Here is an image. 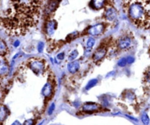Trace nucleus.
<instances>
[{
	"instance_id": "nucleus-8",
	"label": "nucleus",
	"mask_w": 150,
	"mask_h": 125,
	"mask_svg": "<svg viewBox=\"0 0 150 125\" xmlns=\"http://www.w3.org/2000/svg\"><path fill=\"white\" fill-rule=\"evenodd\" d=\"M102 108L101 105L96 102H86L82 106V110L86 113H91V112L97 111Z\"/></svg>"
},
{
	"instance_id": "nucleus-11",
	"label": "nucleus",
	"mask_w": 150,
	"mask_h": 125,
	"mask_svg": "<svg viewBox=\"0 0 150 125\" xmlns=\"http://www.w3.org/2000/svg\"><path fill=\"white\" fill-rule=\"evenodd\" d=\"M80 63H79V61H77V60L71 61L67 65L68 71H69L71 74H75L76 72H77L78 70L80 69Z\"/></svg>"
},
{
	"instance_id": "nucleus-25",
	"label": "nucleus",
	"mask_w": 150,
	"mask_h": 125,
	"mask_svg": "<svg viewBox=\"0 0 150 125\" xmlns=\"http://www.w3.org/2000/svg\"><path fill=\"white\" fill-rule=\"evenodd\" d=\"M127 64H132V63H134V61H135V59H134V57H127Z\"/></svg>"
},
{
	"instance_id": "nucleus-6",
	"label": "nucleus",
	"mask_w": 150,
	"mask_h": 125,
	"mask_svg": "<svg viewBox=\"0 0 150 125\" xmlns=\"http://www.w3.org/2000/svg\"><path fill=\"white\" fill-rule=\"evenodd\" d=\"M118 16L117 11L112 5H108L106 7L105 11V18L108 21H113L116 19Z\"/></svg>"
},
{
	"instance_id": "nucleus-16",
	"label": "nucleus",
	"mask_w": 150,
	"mask_h": 125,
	"mask_svg": "<svg viewBox=\"0 0 150 125\" xmlns=\"http://www.w3.org/2000/svg\"><path fill=\"white\" fill-rule=\"evenodd\" d=\"M78 54L79 52L77 49L73 50V51L69 54V57H68V58H69V60H70V61H74V60H75V59L78 57Z\"/></svg>"
},
{
	"instance_id": "nucleus-27",
	"label": "nucleus",
	"mask_w": 150,
	"mask_h": 125,
	"mask_svg": "<svg viewBox=\"0 0 150 125\" xmlns=\"http://www.w3.org/2000/svg\"><path fill=\"white\" fill-rule=\"evenodd\" d=\"M19 44H20L19 41H16L15 44H14V45H15V47H18V46L19 45Z\"/></svg>"
},
{
	"instance_id": "nucleus-22",
	"label": "nucleus",
	"mask_w": 150,
	"mask_h": 125,
	"mask_svg": "<svg viewBox=\"0 0 150 125\" xmlns=\"http://www.w3.org/2000/svg\"><path fill=\"white\" fill-rule=\"evenodd\" d=\"M44 44L43 42H40L38 44V51L39 52H42L43 50H44Z\"/></svg>"
},
{
	"instance_id": "nucleus-23",
	"label": "nucleus",
	"mask_w": 150,
	"mask_h": 125,
	"mask_svg": "<svg viewBox=\"0 0 150 125\" xmlns=\"http://www.w3.org/2000/svg\"><path fill=\"white\" fill-rule=\"evenodd\" d=\"M145 79L146 80V82L150 83V69H149L148 71H147V72L146 73Z\"/></svg>"
},
{
	"instance_id": "nucleus-17",
	"label": "nucleus",
	"mask_w": 150,
	"mask_h": 125,
	"mask_svg": "<svg viewBox=\"0 0 150 125\" xmlns=\"http://www.w3.org/2000/svg\"><path fill=\"white\" fill-rule=\"evenodd\" d=\"M97 83H98V80H96V79H93V80H90V81L88 82V83L87 85H86V90H90L91 88L94 87Z\"/></svg>"
},
{
	"instance_id": "nucleus-5",
	"label": "nucleus",
	"mask_w": 150,
	"mask_h": 125,
	"mask_svg": "<svg viewBox=\"0 0 150 125\" xmlns=\"http://www.w3.org/2000/svg\"><path fill=\"white\" fill-rule=\"evenodd\" d=\"M105 28V24L103 23H99L89 27L87 30V32L92 36H99L104 33Z\"/></svg>"
},
{
	"instance_id": "nucleus-7",
	"label": "nucleus",
	"mask_w": 150,
	"mask_h": 125,
	"mask_svg": "<svg viewBox=\"0 0 150 125\" xmlns=\"http://www.w3.org/2000/svg\"><path fill=\"white\" fill-rule=\"evenodd\" d=\"M9 65L5 58H0V81L3 80L9 72Z\"/></svg>"
},
{
	"instance_id": "nucleus-18",
	"label": "nucleus",
	"mask_w": 150,
	"mask_h": 125,
	"mask_svg": "<svg viewBox=\"0 0 150 125\" xmlns=\"http://www.w3.org/2000/svg\"><path fill=\"white\" fill-rule=\"evenodd\" d=\"M141 121H142L143 124H144V125H148L149 124V118L148 115L146 114V113H144V114L142 115V116H141Z\"/></svg>"
},
{
	"instance_id": "nucleus-10",
	"label": "nucleus",
	"mask_w": 150,
	"mask_h": 125,
	"mask_svg": "<svg viewBox=\"0 0 150 125\" xmlns=\"http://www.w3.org/2000/svg\"><path fill=\"white\" fill-rule=\"evenodd\" d=\"M57 28V23L55 20H50L46 24V32L47 35H52L54 34Z\"/></svg>"
},
{
	"instance_id": "nucleus-19",
	"label": "nucleus",
	"mask_w": 150,
	"mask_h": 125,
	"mask_svg": "<svg viewBox=\"0 0 150 125\" xmlns=\"http://www.w3.org/2000/svg\"><path fill=\"white\" fill-rule=\"evenodd\" d=\"M118 66L120 67H125V66L127 64V57H122L120 60L118 61L117 63Z\"/></svg>"
},
{
	"instance_id": "nucleus-3",
	"label": "nucleus",
	"mask_w": 150,
	"mask_h": 125,
	"mask_svg": "<svg viewBox=\"0 0 150 125\" xmlns=\"http://www.w3.org/2000/svg\"><path fill=\"white\" fill-rule=\"evenodd\" d=\"M132 46V38L128 34L121 36L117 41V47L120 50H127Z\"/></svg>"
},
{
	"instance_id": "nucleus-13",
	"label": "nucleus",
	"mask_w": 150,
	"mask_h": 125,
	"mask_svg": "<svg viewBox=\"0 0 150 125\" xmlns=\"http://www.w3.org/2000/svg\"><path fill=\"white\" fill-rule=\"evenodd\" d=\"M105 1H92L91 2V8L95 10H99L101 8H102L103 7H105Z\"/></svg>"
},
{
	"instance_id": "nucleus-4",
	"label": "nucleus",
	"mask_w": 150,
	"mask_h": 125,
	"mask_svg": "<svg viewBox=\"0 0 150 125\" xmlns=\"http://www.w3.org/2000/svg\"><path fill=\"white\" fill-rule=\"evenodd\" d=\"M107 52H108V48H107V47L103 45V44H102V45L99 47H98L96 49V51L93 52L92 59H93V60L95 63H98V62L101 61V60L105 57Z\"/></svg>"
},
{
	"instance_id": "nucleus-20",
	"label": "nucleus",
	"mask_w": 150,
	"mask_h": 125,
	"mask_svg": "<svg viewBox=\"0 0 150 125\" xmlns=\"http://www.w3.org/2000/svg\"><path fill=\"white\" fill-rule=\"evenodd\" d=\"M35 124V120L33 119H27L23 123L22 125H34Z\"/></svg>"
},
{
	"instance_id": "nucleus-1",
	"label": "nucleus",
	"mask_w": 150,
	"mask_h": 125,
	"mask_svg": "<svg viewBox=\"0 0 150 125\" xmlns=\"http://www.w3.org/2000/svg\"><path fill=\"white\" fill-rule=\"evenodd\" d=\"M42 1H0V27L11 36H21L38 23Z\"/></svg>"
},
{
	"instance_id": "nucleus-9",
	"label": "nucleus",
	"mask_w": 150,
	"mask_h": 125,
	"mask_svg": "<svg viewBox=\"0 0 150 125\" xmlns=\"http://www.w3.org/2000/svg\"><path fill=\"white\" fill-rule=\"evenodd\" d=\"M52 80H50L49 79L47 83L44 85V86L43 87L42 90H41V93L44 95V97H49L51 96L53 90V83Z\"/></svg>"
},
{
	"instance_id": "nucleus-15",
	"label": "nucleus",
	"mask_w": 150,
	"mask_h": 125,
	"mask_svg": "<svg viewBox=\"0 0 150 125\" xmlns=\"http://www.w3.org/2000/svg\"><path fill=\"white\" fill-rule=\"evenodd\" d=\"M96 44V41L93 38H90L87 41V44H86V48L87 49H88L89 51L92 49V48L93 47V46Z\"/></svg>"
},
{
	"instance_id": "nucleus-12",
	"label": "nucleus",
	"mask_w": 150,
	"mask_h": 125,
	"mask_svg": "<svg viewBox=\"0 0 150 125\" xmlns=\"http://www.w3.org/2000/svg\"><path fill=\"white\" fill-rule=\"evenodd\" d=\"M9 115V110L5 105L0 106V125L5 121Z\"/></svg>"
},
{
	"instance_id": "nucleus-21",
	"label": "nucleus",
	"mask_w": 150,
	"mask_h": 125,
	"mask_svg": "<svg viewBox=\"0 0 150 125\" xmlns=\"http://www.w3.org/2000/svg\"><path fill=\"white\" fill-rule=\"evenodd\" d=\"M54 109H55V105L54 104V103H52V104L50 105V108H49L48 110V114L49 115H52L53 113V112H54Z\"/></svg>"
},
{
	"instance_id": "nucleus-14",
	"label": "nucleus",
	"mask_w": 150,
	"mask_h": 125,
	"mask_svg": "<svg viewBox=\"0 0 150 125\" xmlns=\"http://www.w3.org/2000/svg\"><path fill=\"white\" fill-rule=\"evenodd\" d=\"M7 52H8V47H7L5 41L0 38V55L3 57L6 54Z\"/></svg>"
},
{
	"instance_id": "nucleus-26",
	"label": "nucleus",
	"mask_w": 150,
	"mask_h": 125,
	"mask_svg": "<svg viewBox=\"0 0 150 125\" xmlns=\"http://www.w3.org/2000/svg\"><path fill=\"white\" fill-rule=\"evenodd\" d=\"M11 125H22V124H21L18 121H14Z\"/></svg>"
},
{
	"instance_id": "nucleus-24",
	"label": "nucleus",
	"mask_w": 150,
	"mask_h": 125,
	"mask_svg": "<svg viewBox=\"0 0 150 125\" xmlns=\"http://www.w3.org/2000/svg\"><path fill=\"white\" fill-rule=\"evenodd\" d=\"M64 57H65V54L63 52L59 53V54L57 55V58L60 60H63V59H64Z\"/></svg>"
},
{
	"instance_id": "nucleus-2",
	"label": "nucleus",
	"mask_w": 150,
	"mask_h": 125,
	"mask_svg": "<svg viewBox=\"0 0 150 125\" xmlns=\"http://www.w3.org/2000/svg\"><path fill=\"white\" fill-rule=\"evenodd\" d=\"M47 62L41 58H32L28 61L27 66L35 74H43L46 71Z\"/></svg>"
}]
</instances>
